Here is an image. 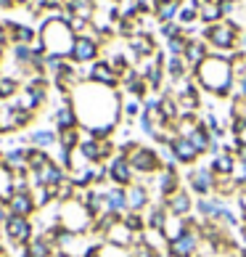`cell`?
Masks as SVG:
<instances>
[{"instance_id": "obj_9", "label": "cell", "mask_w": 246, "mask_h": 257, "mask_svg": "<svg viewBox=\"0 0 246 257\" xmlns=\"http://www.w3.org/2000/svg\"><path fill=\"white\" fill-rule=\"evenodd\" d=\"M148 188H154V194L159 202H164L167 196H172L177 188H183V180H180V173H177V167H162L154 178L143 180Z\"/></svg>"}, {"instance_id": "obj_38", "label": "cell", "mask_w": 246, "mask_h": 257, "mask_svg": "<svg viewBox=\"0 0 246 257\" xmlns=\"http://www.w3.org/2000/svg\"><path fill=\"white\" fill-rule=\"evenodd\" d=\"M143 114V101L140 98H127V101H122V117H125L130 125H135V119Z\"/></svg>"}, {"instance_id": "obj_44", "label": "cell", "mask_w": 246, "mask_h": 257, "mask_svg": "<svg viewBox=\"0 0 246 257\" xmlns=\"http://www.w3.org/2000/svg\"><path fill=\"white\" fill-rule=\"evenodd\" d=\"M235 117V119H241L243 125H246V96H233L230 98V111H228V119Z\"/></svg>"}, {"instance_id": "obj_33", "label": "cell", "mask_w": 246, "mask_h": 257, "mask_svg": "<svg viewBox=\"0 0 246 257\" xmlns=\"http://www.w3.org/2000/svg\"><path fill=\"white\" fill-rule=\"evenodd\" d=\"M235 165H238V159H235L233 154H228V151H222L220 157H214L209 162V167L214 170V175H233L235 173Z\"/></svg>"}, {"instance_id": "obj_25", "label": "cell", "mask_w": 246, "mask_h": 257, "mask_svg": "<svg viewBox=\"0 0 246 257\" xmlns=\"http://www.w3.org/2000/svg\"><path fill=\"white\" fill-rule=\"evenodd\" d=\"M206 56H209V45H206V40H201V37H191V43H188V48H185V56H183V59L188 61V66L196 69Z\"/></svg>"}, {"instance_id": "obj_27", "label": "cell", "mask_w": 246, "mask_h": 257, "mask_svg": "<svg viewBox=\"0 0 246 257\" xmlns=\"http://www.w3.org/2000/svg\"><path fill=\"white\" fill-rule=\"evenodd\" d=\"M222 19H225V14H222V3H220V0H206V3L198 8V22L206 24V27L222 22Z\"/></svg>"}, {"instance_id": "obj_21", "label": "cell", "mask_w": 246, "mask_h": 257, "mask_svg": "<svg viewBox=\"0 0 246 257\" xmlns=\"http://www.w3.org/2000/svg\"><path fill=\"white\" fill-rule=\"evenodd\" d=\"M127 48L140 61V59H151V56L156 53V43H154V37H151V32H138L127 40Z\"/></svg>"}, {"instance_id": "obj_41", "label": "cell", "mask_w": 246, "mask_h": 257, "mask_svg": "<svg viewBox=\"0 0 246 257\" xmlns=\"http://www.w3.org/2000/svg\"><path fill=\"white\" fill-rule=\"evenodd\" d=\"M74 196H77V186L72 183V178H64L61 183L56 186V202L66 204V202H72Z\"/></svg>"}, {"instance_id": "obj_58", "label": "cell", "mask_w": 246, "mask_h": 257, "mask_svg": "<svg viewBox=\"0 0 246 257\" xmlns=\"http://www.w3.org/2000/svg\"><path fill=\"white\" fill-rule=\"evenodd\" d=\"M6 257H14V254H11V252H8V254H6Z\"/></svg>"}, {"instance_id": "obj_54", "label": "cell", "mask_w": 246, "mask_h": 257, "mask_svg": "<svg viewBox=\"0 0 246 257\" xmlns=\"http://www.w3.org/2000/svg\"><path fill=\"white\" fill-rule=\"evenodd\" d=\"M16 3H19V6H30L32 0H16Z\"/></svg>"}, {"instance_id": "obj_17", "label": "cell", "mask_w": 246, "mask_h": 257, "mask_svg": "<svg viewBox=\"0 0 246 257\" xmlns=\"http://www.w3.org/2000/svg\"><path fill=\"white\" fill-rule=\"evenodd\" d=\"M169 149H172V154H175V162L183 165V167H193V165H198V159H201V154L196 151V146L188 138H183V136L175 138L172 144H169Z\"/></svg>"}, {"instance_id": "obj_42", "label": "cell", "mask_w": 246, "mask_h": 257, "mask_svg": "<svg viewBox=\"0 0 246 257\" xmlns=\"http://www.w3.org/2000/svg\"><path fill=\"white\" fill-rule=\"evenodd\" d=\"M122 223H125L132 233H143V231H146V217H143V212H130V209H127V212L122 215Z\"/></svg>"}, {"instance_id": "obj_32", "label": "cell", "mask_w": 246, "mask_h": 257, "mask_svg": "<svg viewBox=\"0 0 246 257\" xmlns=\"http://www.w3.org/2000/svg\"><path fill=\"white\" fill-rule=\"evenodd\" d=\"M27 254L30 257H56V244H51L43 233H37L35 239L27 244Z\"/></svg>"}, {"instance_id": "obj_48", "label": "cell", "mask_w": 246, "mask_h": 257, "mask_svg": "<svg viewBox=\"0 0 246 257\" xmlns=\"http://www.w3.org/2000/svg\"><path fill=\"white\" fill-rule=\"evenodd\" d=\"M185 30L177 22H164V24H159V35L164 37V40H172V37H177V35H183Z\"/></svg>"}, {"instance_id": "obj_19", "label": "cell", "mask_w": 246, "mask_h": 257, "mask_svg": "<svg viewBox=\"0 0 246 257\" xmlns=\"http://www.w3.org/2000/svg\"><path fill=\"white\" fill-rule=\"evenodd\" d=\"M64 178H69L66 167H61L59 162L51 157V162L45 167H40L37 173H32V183H43V186H59Z\"/></svg>"}, {"instance_id": "obj_18", "label": "cell", "mask_w": 246, "mask_h": 257, "mask_svg": "<svg viewBox=\"0 0 246 257\" xmlns=\"http://www.w3.org/2000/svg\"><path fill=\"white\" fill-rule=\"evenodd\" d=\"M6 204H8V212L11 215H19V217H35L37 215V204H35L30 191H14Z\"/></svg>"}, {"instance_id": "obj_29", "label": "cell", "mask_w": 246, "mask_h": 257, "mask_svg": "<svg viewBox=\"0 0 246 257\" xmlns=\"http://www.w3.org/2000/svg\"><path fill=\"white\" fill-rule=\"evenodd\" d=\"M135 236L138 233H132L130 231V228L125 225V223H117L114 228H111V231L106 233V239H103V241H109V244H117V246H127V249H130V246H132V241H135Z\"/></svg>"}, {"instance_id": "obj_45", "label": "cell", "mask_w": 246, "mask_h": 257, "mask_svg": "<svg viewBox=\"0 0 246 257\" xmlns=\"http://www.w3.org/2000/svg\"><path fill=\"white\" fill-rule=\"evenodd\" d=\"M196 19H198V8H193V6H180V11H177V19H175V22L185 30V27H191Z\"/></svg>"}, {"instance_id": "obj_6", "label": "cell", "mask_w": 246, "mask_h": 257, "mask_svg": "<svg viewBox=\"0 0 246 257\" xmlns=\"http://www.w3.org/2000/svg\"><path fill=\"white\" fill-rule=\"evenodd\" d=\"M59 223L66 228V231H72V233H90V228H93V215L88 212V207H85L82 202L72 199V202L61 204V217H59Z\"/></svg>"}, {"instance_id": "obj_59", "label": "cell", "mask_w": 246, "mask_h": 257, "mask_svg": "<svg viewBox=\"0 0 246 257\" xmlns=\"http://www.w3.org/2000/svg\"><path fill=\"white\" fill-rule=\"evenodd\" d=\"M0 80H3V72H0Z\"/></svg>"}, {"instance_id": "obj_4", "label": "cell", "mask_w": 246, "mask_h": 257, "mask_svg": "<svg viewBox=\"0 0 246 257\" xmlns=\"http://www.w3.org/2000/svg\"><path fill=\"white\" fill-rule=\"evenodd\" d=\"M238 35H241L238 27H235L233 22H228V19H222V22H217L212 27H204L201 40H206V45L214 48V53L230 56V53H235V48H238Z\"/></svg>"}, {"instance_id": "obj_12", "label": "cell", "mask_w": 246, "mask_h": 257, "mask_svg": "<svg viewBox=\"0 0 246 257\" xmlns=\"http://www.w3.org/2000/svg\"><path fill=\"white\" fill-rule=\"evenodd\" d=\"M106 165H109V183L127 188V186H132L138 180L135 173H132V167H130V162H127V157L117 154V157H111Z\"/></svg>"}, {"instance_id": "obj_7", "label": "cell", "mask_w": 246, "mask_h": 257, "mask_svg": "<svg viewBox=\"0 0 246 257\" xmlns=\"http://www.w3.org/2000/svg\"><path fill=\"white\" fill-rule=\"evenodd\" d=\"M214 183H217V175H214V170L209 165H193L185 173V188L196 199L198 196H212L214 194Z\"/></svg>"}, {"instance_id": "obj_28", "label": "cell", "mask_w": 246, "mask_h": 257, "mask_svg": "<svg viewBox=\"0 0 246 257\" xmlns=\"http://www.w3.org/2000/svg\"><path fill=\"white\" fill-rule=\"evenodd\" d=\"M164 72H167V77L172 80V85H175V82H180V80L188 77L191 66H188V61L183 59V56H169L167 64H164Z\"/></svg>"}, {"instance_id": "obj_26", "label": "cell", "mask_w": 246, "mask_h": 257, "mask_svg": "<svg viewBox=\"0 0 246 257\" xmlns=\"http://www.w3.org/2000/svg\"><path fill=\"white\" fill-rule=\"evenodd\" d=\"M162 233H164L167 244H169V241H175V239H180L183 233H188V217L167 215V220H164V225H162Z\"/></svg>"}, {"instance_id": "obj_24", "label": "cell", "mask_w": 246, "mask_h": 257, "mask_svg": "<svg viewBox=\"0 0 246 257\" xmlns=\"http://www.w3.org/2000/svg\"><path fill=\"white\" fill-rule=\"evenodd\" d=\"M6 30H8V40L14 45H30L37 37L35 27H27L22 22H6Z\"/></svg>"}, {"instance_id": "obj_40", "label": "cell", "mask_w": 246, "mask_h": 257, "mask_svg": "<svg viewBox=\"0 0 246 257\" xmlns=\"http://www.w3.org/2000/svg\"><path fill=\"white\" fill-rule=\"evenodd\" d=\"M140 239H143L154 252H167V239L162 231H154V228H146L143 233H140Z\"/></svg>"}, {"instance_id": "obj_2", "label": "cell", "mask_w": 246, "mask_h": 257, "mask_svg": "<svg viewBox=\"0 0 246 257\" xmlns=\"http://www.w3.org/2000/svg\"><path fill=\"white\" fill-rule=\"evenodd\" d=\"M193 80L198 85V90L209 93V96H214V98H228L235 90L233 64H230L228 56H220V53L206 56V59L193 69Z\"/></svg>"}, {"instance_id": "obj_53", "label": "cell", "mask_w": 246, "mask_h": 257, "mask_svg": "<svg viewBox=\"0 0 246 257\" xmlns=\"http://www.w3.org/2000/svg\"><path fill=\"white\" fill-rule=\"evenodd\" d=\"M6 254H8V249H6L3 244H0V257H6Z\"/></svg>"}, {"instance_id": "obj_55", "label": "cell", "mask_w": 246, "mask_h": 257, "mask_svg": "<svg viewBox=\"0 0 246 257\" xmlns=\"http://www.w3.org/2000/svg\"><path fill=\"white\" fill-rule=\"evenodd\" d=\"M156 257H172V254L169 252H156Z\"/></svg>"}, {"instance_id": "obj_31", "label": "cell", "mask_w": 246, "mask_h": 257, "mask_svg": "<svg viewBox=\"0 0 246 257\" xmlns=\"http://www.w3.org/2000/svg\"><path fill=\"white\" fill-rule=\"evenodd\" d=\"M241 191V186H238V180H235V175H217V183H214V196H220V199H233L235 194Z\"/></svg>"}, {"instance_id": "obj_10", "label": "cell", "mask_w": 246, "mask_h": 257, "mask_svg": "<svg viewBox=\"0 0 246 257\" xmlns=\"http://www.w3.org/2000/svg\"><path fill=\"white\" fill-rule=\"evenodd\" d=\"M101 40L98 37H93V35H77L74 37V48H72V56H69V61L72 64H93V61H98V56H101Z\"/></svg>"}, {"instance_id": "obj_36", "label": "cell", "mask_w": 246, "mask_h": 257, "mask_svg": "<svg viewBox=\"0 0 246 257\" xmlns=\"http://www.w3.org/2000/svg\"><path fill=\"white\" fill-rule=\"evenodd\" d=\"M188 141H191V144L196 146V151H198V154H206V151H209V144H212V136H209V130H206L204 125H201V122H198V127L191 133V136H185Z\"/></svg>"}, {"instance_id": "obj_8", "label": "cell", "mask_w": 246, "mask_h": 257, "mask_svg": "<svg viewBox=\"0 0 246 257\" xmlns=\"http://www.w3.org/2000/svg\"><path fill=\"white\" fill-rule=\"evenodd\" d=\"M35 236H37V231H35L32 217H19V215H11V217H8L3 239L8 241V246H11V249L27 246V244L35 239Z\"/></svg>"}, {"instance_id": "obj_50", "label": "cell", "mask_w": 246, "mask_h": 257, "mask_svg": "<svg viewBox=\"0 0 246 257\" xmlns=\"http://www.w3.org/2000/svg\"><path fill=\"white\" fill-rule=\"evenodd\" d=\"M14 6H19L16 0H0V8H6V11H8V8H14Z\"/></svg>"}, {"instance_id": "obj_39", "label": "cell", "mask_w": 246, "mask_h": 257, "mask_svg": "<svg viewBox=\"0 0 246 257\" xmlns=\"http://www.w3.org/2000/svg\"><path fill=\"white\" fill-rule=\"evenodd\" d=\"M177 11H180V0H175V3H164V6H156V8H154V19H156L159 24L175 22Z\"/></svg>"}, {"instance_id": "obj_46", "label": "cell", "mask_w": 246, "mask_h": 257, "mask_svg": "<svg viewBox=\"0 0 246 257\" xmlns=\"http://www.w3.org/2000/svg\"><path fill=\"white\" fill-rule=\"evenodd\" d=\"M130 257H156V252L151 249V246L140 239V233H138L135 241H132V246H130Z\"/></svg>"}, {"instance_id": "obj_14", "label": "cell", "mask_w": 246, "mask_h": 257, "mask_svg": "<svg viewBox=\"0 0 246 257\" xmlns=\"http://www.w3.org/2000/svg\"><path fill=\"white\" fill-rule=\"evenodd\" d=\"M88 82L103 85V88H111V90H117V85H122L119 74L111 69L106 59H98V61L90 64V69H88Z\"/></svg>"}, {"instance_id": "obj_43", "label": "cell", "mask_w": 246, "mask_h": 257, "mask_svg": "<svg viewBox=\"0 0 246 257\" xmlns=\"http://www.w3.org/2000/svg\"><path fill=\"white\" fill-rule=\"evenodd\" d=\"M188 43H191V37H188L185 32H183V35H177V37H172V40H167V51H169V56H185Z\"/></svg>"}, {"instance_id": "obj_1", "label": "cell", "mask_w": 246, "mask_h": 257, "mask_svg": "<svg viewBox=\"0 0 246 257\" xmlns=\"http://www.w3.org/2000/svg\"><path fill=\"white\" fill-rule=\"evenodd\" d=\"M69 98L80 117L82 130H96V127H106V125L119 127V119H122L119 90L103 88V85H96V82H82Z\"/></svg>"}, {"instance_id": "obj_16", "label": "cell", "mask_w": 246, "mask_h": 257, "mask_svg": "<svg viewBox=\"0 0 246 257\" xmlns=\"http://www.w3.org/2000/svg\"><path fill=\"white\" fill-rule=\"evenodd\" d=\"M103 188V202H106V212H114V215H125L127 212V188L114 186V183H106L101 186Z\"/></svg>"}, {"instance_id": "obj_22", "label": "cell", "mask_w": 246, "mask_h": 257, "mask_svg": "<svg viewBox=\"0 0 246 257\" xmlns=\"http://www.w3.org/2000/svg\"><path fill=\"white\" fill-rule=\"evenodd\" d=\"M222 204H225V199L214 196V194H212V196H198L196 204H193V215L201 217V220H214Z\"/></svg>"}, {"instance_id": "obj_34", "label": "cell", "mask_w": 246, "mask_h": 257, "mask_svg": "<svg viewBox=\"0 0 246 257\" xmlns=\"http://www.w3.org/2000/svg\"><path fill=\"white\" fill-rule=\"evenodd\" d=\"M51 162V151L37 149V146H27V165H30V173H37L40 167H45Z\"/></svg>"}, {"instance_id": "obj_56", "label": "cell", "mask_w": 246, "mask_h": 257, "mask_svg": "<svg viewBox=\"0 0 246 257\" xmlns=\"http://www.w3.org/2000/svg\"><path fill=\"white\" fill-rule=\"evenodd\" d=\"M3 233H6V225H3V223H0V239H3Z\"/></svg>"}, {"instance_id": "obj_30", "label": "cell", "mask_w": 246, "mask_h": 257, "mask_svg": "<svg viewBox=\"0 0 246 257\" xmlns=\"http://www.w3.org/2000/svg\"><path fill=\"white\" fill-rule=\"evenodd\" d=\"M167 209H164V204L162 202H151L148 207H146V212H143V217H146V228H154V231H162V225H164V220H167Z\"/></svg>"}, {"instance_id": "obj_35", "label": "cell", "mask_w": 246, "mask_h": 257, "mask_svg": "<svg viewBox=\"0 0 246 257\" xmlns=\"http://www.w3.org/2000/svg\"><path fill=\"white\" fill-rule=\"evenodd\" d=\"M82 127H69V130H59V146L66 149V151H74L80 149L82 144Z\"/></svg>"}, {"instance_id": "obj_23", "label": "cell", "mask_w": 246, "mask_h": 257, "mask_svg": "<svg viewBox=\"0 0 246 257\" xmlns=\"http://www.w3.org/2000/svg\"><path fill=\"white\" fill-rule=\"evenodd\" d=\"M30 138V146H37V149H45L51 151L53 146H59V130L56 127H35L27 133Z\"/></svg>"}, {"instance_id": "obj_3", "label": "cell", "mask_w": 246, "mask_h": 257, "mask_svg": "<svg viewBox=\"0 0 246 257\" xmlns=\"http://www.w3.org/2000/svg\"><path fill=\"white\" fill-rule=\"evenodd\" d=\"M74 35L69 22H64L61 14H56L51 19H45L40 27V40L45 43V53L51 56H61V59H69L72 48H74Z\"/></svg>"}, {"instance_id": "obj_13", "label": "cell", "mask_w": 246, "mask_h": 257, "mask_svg": "<svg viewBox=\"0 0 246 257\" xmlns=\"http://www.w3.org/2000/svg\"><path fill=\"white\" fill-rule=\"evenodd\" d=\"M164 209L169 215H177V217H191L193 215V204H196V196L188 191V188H177L172 196L164 199Z\"/></svg>"}, {"instance_id": "obj_49", "label": "cell", "mask_w": 246, "mask_h": 257, "mask_svg": "<svg viewBox=\"0 0 246 257\" xmlns=\"http://www.w3.org/2000/svg\"><path fill=\"white\" fill-rule=\"evenodd\" d=\"M235 209H238L241 225H246V188H241V191L235 194Z\"/></svg>"}, {"instance_id": "obj_5", "label": "cell", "mask_w": 246, "mask_h": 257, "mask_svg": "<svg viewBox=\"0 0 246 257\" xmlns=\"http://www.w3.org/2000/svg\"><path fill=\"white\" fill-rule=\"evenodd\" d=\"M130 167H132V173H135L138 180H148V178H154L159 170H162V157H159V151L154 146H146V144H138L135 149L130 151Z\"/></svg>"}, {"instance_id": "obj_60", "label": "cell", "mask_w": 246, "mask_h": 257, "mask_svg": "<svg viewBox=\"0 0 246 257\" xmlns=\"http://www.w3.org/2000/svg\"><path fill=\"white\" fill-rule=\"evenodd\" d=\"M27 257H30V254H27Z\"/></svg>"}, {"instance_id": "obj_20", "label": "cell", "mask_w": 246, "mask_h": 257, "mask_svg": "<svg viewBox=\"0 0 246 257\" xmlns=\"http://www.w3.org/2000/svg\"><path fill=\"white\" fill-rule=\"evenodd\" d=\"M51 122L56 130H69V127H80V117L72 106V98H64L61 106H56V111L51 114Z\"/></svg>"}, {"instance_id": "obj_11", "label": "cell", "mask_w": 246, "mask_h": 257, "mask_svg": "<svg viewBox=\"0 0 246 257\" xmlns=\"http://www.w3.org/2000/svg\"><path fill=\"white\" fill-rule=\"evenodd\" d=\"M167 252L172 257H198L201 254V236H198V231H188L180 239L169 241Z\"/></svg>"}, {"instance_id": "obj_47", "label": "cell", "mask_w": 246, "mask_h": 257, "mask_svg": "<svg viewBox=\"0 0 246 257\" xmlns=\"http://www.w3.org/2000/svg\"><path fill=\"white\" fill-rule=\"evenodd\" d=\"M98 257H130V249H127V246H117V244L103 241V244H101Z\"/></svg>"}, {"instance_id": "obj_37", "label": "cell", "mask_w": 246, "mask_h": 257, "mask_svg": "<svg viewBox=\"0 0 246 257\" xmlns=\"http://www.w3.org/2000/svg\"><path fill=\"white\" fill-rule=\"evenodd\" d=\"M19 90H22V80L14 77V74H3V80H0V101L16 98Z\"/></svg>"}, {"instance_id": "obj_15", "label": "cell", "mask_w": 246, "mask_h": 257, "mask_svg": "<svg viewBox=\"0 0 246 257\" xmlns=\"http://www.w3.org/2000/svg\"><path fill=\"white\" fill-rule=\"evenodd\" d=\"M154 202V194L143 180H135L132 186H127V209L130 212H146V207Z\"/></svg>"}, {"instance_id": "obj_57", "label": "cell", "mask_w": 246, "mask_h": 257, "mask_svg": "<svg viewBox=\"0 0 246 257\" xmlns=\"http://www.w3.org/2000/svg\"><path fill=\"white\" fill-rule=\"evenodd\" d=\"M222 3H238V0H222Z\"/></svg>"}, {"instance_id": "obj_52", "label": "cell", "mask_w": 246, "mask_h": 257, "mask_svg": "<svg viewBox=\"0 0 246 257\" xmlns=\"http://www.w3.org/2000/svg\"><path fill=\"white\" fill-rule=\"evenodd\" d=\"M238 138H241V144L246 146V127H243V133H241V136H238Z\"/></svg>"}, {"instance_id": "obj_51", "label": "cell", "mask_w": 246, "mask_h": 257, "mask_svg": "<svg viewBox=\"0 0 246 257\" xmlns=\"http://www.w3.org/2000/svg\"><path fill=\"white\" fill-rule=\"evenodd\" d=\"M198 257H222V254H217V252H201Z\"/></svg>"}]
</instances>
